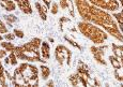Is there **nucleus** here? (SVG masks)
<instances>
[{"instance_id":"423d86ee","label":"nucleus","mask_w":123,"mask_h":87,"mask_svg":"<svg viewBox=\"0 0 123 87\" xmlns=\"http://www.w3.org/2000/svg\"><path fill=\"white\" fill-rule=\"evenodd\" d=\"M77 76H78L79 83L82 84V86H87L89 83H91V75L89 72L88 66L81 60L78 61V66H77Z\"/></svg>"},{"instance_id":"9d476101","label":"nucleus","mask_w":123,"mask_h":87,"mask_svg":"<svg viewBox=\"0 0 123 87\" xmlns=\"http://www.w3.org/2000/svg\"><path fill=\"white\" fill-rule=\"evenodd\" d=\"M60 7H61V9H63V10H65V9H68L71 16H72V17H75L73 0H60Z\"/></svg>"},{"instance_id":"aec40b11","label":"nucleus","mask_w":123,"mask_h":87,"mask_svg":"<svg viewBox=\"0 0 123 87\" xmlns=\"http://www.w3.org/2000/svg\"><path fill=\"white\" fill-rule=\"evenodd\" d=\"M1 46L6 48L8 52H13L14 48H15V46H14L12 43H6H6H1Z\"/></svg>"},{"instance_id":"dca6fc26","label":"nucleus","mask_w":123,"mask_h":87,"mask_svg":"<svg viewBox=\"0 0 123 87\" xmlns=\"http://www.w3.org/2000/svg\"><path fill=\"white\" fill-rule=\"evenodd\" d=\"M109 60L115 69H117V70L121 69V62H120V60H118V58L116 56H109Z\"/></svg>"},{"instance_id":"6e6552de","label":"nucleus","mask_w":123,"mask_h":87,"mask_svg":"<svg viewBox=\"0 0 123 87\" xmlns=\"http://www.w3.org/2000/svg\"><path fill=\"white\" fill-rule=\"evenodd\" d=\"M89 1L101 9H107L110 11H116L119 9V2L117 0H89Z\"/></svg>"},{"instance_id":"f257e3e1","label":"nucleus","mask_w":123,"mask_h":87,"mask_svg":"<svg viewBox=\"0 0 123 87\" xmlns=\"http://www.w3.org/2000/svg\"><path fill=\"white\" fill-rule=\"evenodd\" d=\"M74 2L77 7L79 15L81 16V18L85 22L93 23L98 26H102L113 38L123 42V34L120 31L113 16L103 11L102 9L90 4L87 0H74Z\"/></svg>"},{"instance_id":"20e7f679","label":"nucleus","mask_w":123,"mask_h":87,"mask_svg":"<svg viewBox=\"0 0 123 87\" xmlns=\"http://www.w3.org/2000/svg\"><path fill=\"white\" fill-rule=\"evenodd\" d=\"M15 80H20L26 85L37 86V68L28 63H22L15 71Z\"/></svg>"},{"instance_id":"f8f14e48","label":"nucleus","mask_w":123,"mask_h":87,"mask_svg":"<svg viewBox=\"0 0 123 87\" xmlns=\"http://www.w3.org/2000/svg\"><path fill=\"white\" fill-rule=\"evenodd\" d=\"M35 7H37V12H39V14H40V17H41L43 20H46V18H47V16H46L47 7H45V6L42 7L41 4L39 3V2H37V3H35Z\"/></svg>"},{"instance_id":"4468645a","label":"nucleus","mask_w":123,"mask_h":87,"mask_svg":"<svg viewBox=\"0 0 123 87\" xmlns=\"http://www.w3.org/2000/svg\"><path fill=\"white\" fill-rule=\"evenodd\" d=\"M112 52H113V54H115V56L117 58L123 57V46L122 45H116V44H112Z\"/></svg>"},{"instance_id":"4be33fe9","label":"nucleus","mask_w":123,"mask_h":87,"mask_svg":"<svg viewBox=\"0 0 123 87\" xmlns=\"http://www.w3.org/2000/svg\"><path fill=\"white\" fill-rule=\"evenodd\" d=\"M58 11H59V6L56 3V2H54V3L51 4V13L55 15V14L58 13Z\"/></svg>"},{"instance_id":"a211bd4d","label":"nucleus","mask_w":123,"mask_h":87,"mask_svg":"<svg viewBox=\"0 0 123 87\" xmlns=\"http://www.w3.org/2000/svg\"><path fill=\"white\" fill-rule=\"evenodd\" d=\"M68 80H70V83H71V85H73V86H77L79 83V80H78V76H77V74L75 73V74H71L70 75V77H68Z\"/></svg>"},{"instance_id":"6ab92c4d","label":"nucleus","mask_w":123,"mask_h":87,"mask_svg":"<svg viewBox=\"0 0 123 87\" xmlns=\"http://www.w3.org/2000/svg\"><path fill=\"white\" fill-rule=\"evenodd\" d=\"M64 40H65V41H68V43L71 44V45H73V46H75V47H76V48H78L79 51H81V50H82V48H81V46H80L78 43H76V41H74V40H73V39H71V38L68 37V36H64Z\"/></svg>"},{"instance_id":"cd10ccee","label":"nucleus","mask_w":123,"mask_h":87,"mask_svg":"<svg viewBox=\"0 0 123 87\" xmlns=\"http://www.w3.org/2000/svg\"><path fill=\"white\" fill-rule=\"evenodd\" d=\"M14 37H15V34H11V33L6 34V39H8V40H13Z\"/></svg>"},{"instance_id":"c756f323","label":"nucleus","mask_w":123,"mask_h":87,"mask_svg":"<svg viewBox=\"0 0 123 87\" xmlns=\"http://www.w3.org/2000/svg\"><path fill=\"white\" fill-rule=\"evenodd\" d=\"M6 51H0V58L1 57H4V56H6Z\"/></svg>"},{"instance_id":"9b49d317","label":"nucleus","mask_w":123,"mask_h":87,"mask_svg":"<svg viewBox=\"0 0 123 87\" xmlns=\"http://www.w3.org/2000/svg\"><path fill=\"white\" fill-rule=\"evenodd\" d=\"M49 52H50V46H49V44L47 43V42H42L41 43V53H42V56H43V58L45 60L49 59V57H50Z\"/></svg>"},{"instance_id":"b1692460","label":"nucleus","mask_w":123,"mask_h":87,"mask_svg":"<svg viewBox=\"0 0 123 87\" xmlns=\"http://www.w3.org/2000/svg\"><path fill=\"white\" fill-rule=\"evenodd\" d=\"M6 20H8L9 23H13V22H16L17 18H16L14 15H8V16H6Z\"/></svg>"},{"instance_id":"f03ea898","label":"nucleus","mask_w":123,"mask_h":87,"mask_svg":"<svg viewBox=\"0 0 123 87\" xmlns=\"http://www.w3.org/2000/svg\"><path fill=\"white\" fill-rule=\"evenodd\" d=\"M42 41L39 38H34L30 42L24 44L22 46H17L14 48L13 53L15 54L16 58L19 59H25L28 61H41L45 62L46 60H42L40 58V53L39 48L41 45Z\"/></svg>"},{"instance_id":"c85d7f7f","label":"nucleus","mask_w":123,"mask_h":87,"mask_svg":"<svg viewBox=\"0 0 123 87\" xmlns=\"http://www.w3.org/2000/svg\"><path fill=\"white\" fill-rule=\"evenodd\" d=\"M44 3L46 4V7L48 8V7H50V3H51V0H43Z\"/></svg>"},{"instance_id":"473e14b6","label":"nucleus","mask_w":123,"mask_h":87,"mask_svg":"<svg viewBox=\"0 0 123 87\" xmlns=\"http://www.w3.org/2000/svg\"><path fill=\"white\" fill-rule=\"evenodd\" d=\"M120 2H121V4H122V7H123V0H120Z\"/></svg>"},{"instance_id":"39448f33","label":"nucleus","mask_w":123,"mask_h":87,"mask_svg":"<svg viewBox=\"0 0 123 87\" xmlns=\"http://www.w3.org/2000/svg\"><path fill=\"white\" fill-rule=\"evenodd\" d=\"M55 57L56 60L60 66H63V63L67 61V65H71V58H72V52L68 47L63 45H58L55 50Z\"/></svg>"},{"instance_id":"bb28decb","label":"nucleus","mask_w":123,"mask_h":87,"mask_svg":"<svg viewBox=\"0 0 123 87\" xmlns=\"http://www.w3.org/2000/svg\"><path fill=\"white\" fill-rule=\"evenodd\" d=\"M115 76H116V79L118 80V81H120V82H123V76H120L119 73H118V70L116 69L115 70Z\"/></svg>"},{"instance_id":"72a5a7b5","label":"nucleus","mask_w":123,"mask_h":87,"mask_svg":"<svg viewBox=\"0 0 123 87\" xmlns=\"http://www.w3.org/2000/svg\"><path fill=\"white\" fill-rule=\"evenodd\" d=\"M0 40H2V37L1 36H0Z\"/></svg>"},{"instance_id":"393cba45","label":"nucleus","mask_w":123,"mask_h":87,"mask_svg":"<svg viewBox=\"0 0 123 87\" xmlns=\"http://www.w3.org/2000/svg\"><path fill=\"white\" fill-rule=\"evenodd\" d=\"M14 33H15L18 38H24V32L22 31V30H19V29H15L14 30Z\"/></svg>"},{"instance_id":"2eb2a0df","label":"nucleus","mask_w":123,"mask_h":87,"mask_svg":"<svg viewBox=\"0 0 123 87\" xmlns=\"http://www.w3.org/2000/svg\"><path fill=\"white\" fill-rule=\"evenodd\" d=\"M2 7L6 8V10L8 11H13L15 10V3H14L12 0H6V1H1Z\"/></svg>"},{"instance_id":"412c9836","label":"nucleus","mask_w":123,"mask_h":87,"mask_svg":"<svg viewBox=\"0 0 123 87\" xmlns=\"http://www.w3.org/2000/svg\"><path fill=\"white\" fill-rule=\"evenodd\" d=\"M64 22H70V18L64 17V16L60 17V20H59V25H60V30L61 31H63V23Z\"/></svg>"},{"instance_id":"0eeeda50","label":"nucleus","mask_w":123,"mask_h":87,"mask_svg":"<svg viewBox=\"0 0 123 87\" xmlns=\"http://www.w3.org/2000/svg\"><path fill=\"white\" fill-rule=\"evenodd\" d=\"M108 48L107 45H101L100 46H91L90 47V52L92 53L94 59L96 60V62L100 63L102 66H106V61L104 59V55H105V51Z\"/></svg>"},{"instance_id":"ddd939ff","label":"nucleus","mask_w":123,"mask_h":87,"mask_svg":"<svg viewBox=\"0 0 123 87\" xmlns=\"http://www.w3.org/2000/svg\"><path fill=\"white\" fill-rule=\"evenodd\" d=\"M112 16L116 17V20H117V24H118L120 31L123 32V11H121L119 13H113Z\"/></svg>"},{"instance_id":"7ed1b4c3","label":"nucleus","mask_w":123,"mask_h":87,"mask_svg":"<svg viewBox=\"0 0 123 87\" xmlns=\"http://www.w3.org/2000/svg\"><path fill=\"white\" fill-rule=\"evenodd\" d=\"M78 29L85 37H87L88 39H90L95 44L104 43L108 38V34L106 33L105 31H103L101 28L92 25L91 23H89V22L78 23Z\"/></svg>"},{"instance_id":"5701e85b","label":"nucleus","mask_w":123,"mask_h":87,"mask_svg":"<svg viewBox=\"0 0 123 87\" xmlns=\"http://www.w3.org/2000/svg\"><path fill=\"white\" fill-rule=\"evenodd\" d=\"M9 60H10V62L12 63V65H16L17 63V60H16V56L15 54L12 52V54L10 55V57H9Z\"/></svg>"},{"instance_id":"2f4dec72","label":"nucleus","mask_w":123,"mask_h":87,"mask_svg":"<svg viewBox=\"0 0 123 87\" xmlns=\"http://www.w3.org/2000/svg\"><path fill=\"white\" fill-rule=\"evenodd\" d=\"M120 59H121V60H120V62H122V65H123V57H121Z\"/></svg>"},{"instance_id":"1a4fd4ad","label":"nucleus","mask_w":123,"mask_h":87,"mask_svg":"<svg viewBox=\"0 0 123 87\" xmlns=\"http://www.w3.org/2000/svg\"><path fill=\"white\" fill-rule=\"evenodd\" d=\"M15 1L17 2L19 9L23 11L24 13H26V14H31L32 13V9H31V6H30L29 0H15Z\"/></svg>"},{"instance_id":"a878e982","label":"nucleus","mask_w":123,"mask_h":87,"mask_svg":"<svg viewBox=\"0 0 123 87\" xmlns=\"http://www.w3.org/2000/svg\"><path fill=\"white\" fill-rule=\"evenodd\" d=\"M6 26L2 24V22L0 20V33H6Z\"/></svg>"},{"instance_id":"7c9ffc66","label":"nucleus","mask_w":123,"mask_h":87,"mask_svg":"<svg viewBox=\"0 0 123 87\" xmlns=\"http://www.w3.org/2000/svg\"><path fill=\"white\" fill-rule=\"evenodd\" d=\"M46 86H54V82L53 81H49L48 83L46 84Z\"/></svg>"},{"instance_id":"f3484780","label":"nucleus","mask_w":123,"mask_h":87,"mask_svg":"<svg viewBox=\"0 0 123 87\" xmlns=\"http://www.w3.org/2000/svg\"><path fill=\"white\" fill-rule=\"evenodd\" d=\"M40 69H41L42 79H43V80H47L49 77V75H50V69H49L48 67H46V66H42Z\"/></svg>"}]
</instances>
